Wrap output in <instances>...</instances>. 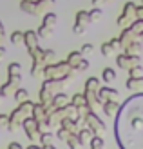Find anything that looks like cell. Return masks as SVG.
Returning <instances> with one entry per match:
<instances>
[{
    "label": "cell",
    "instance_id": "obj_1",
    "mask_svg": "<svg viewBox=\"0 0 143 149\" xmlns=\"http://www.w3.org/2000/svg\"><path fill=\"white\" fill-rule=\"evenodd\" d=\"M114 131L120 149H143V93L132 95L120 106Z\"/></svg>",
    "mask_w": 143,
    "mask_h": 149
},
{
    "label": "cell",
    "instance_id": "obj_2",
    "mask_svg": "<svg viewBox=\"0 0 143 149\" xmlns=\"http://www.w3.org/2000/svg\"><path fill=\"white\" fill-rule=\"evenodd\" d=\"M74 69L67 62H58V64H49L44 68V77L46 80H60V78H73Z\"/></svg>",
    "mask_w": 143,
    "mask_h": 149
},
{
    "label": "cell",
    "instance_id": "obj_3",
    "mask_svg": "<svg viewBox=\"0 0 143 149\" xmlns=\"http://www.w3.org/2000/svg\"><path fill=\"white\" fill-rule=\"evenodd\" d=\"M134 20H136V4H134V2H127L123 6L122 17L118 18V26L125 29V27H129Z\"/></svg>",
    "mask_w": 143,
    "mask_h": 149
},
{
    "label": "cell",
    "instance_id": "obj_4",
    "mask_svg": "<svg viewBox=\"0 0 143 149\" xmlns=\"http://www.w3.org/2000/svg\"><path fill=\"white\" fill-rule=\"evenodd\" d=\"M84 118L87 120V127L93 131V135H94V136H102L103 133H105V124H103L100 118H98V116L93 113V111H91V113H87Z\"/></svg>",
    "mask_w": 143,
    "mask_h": 149
},
{
    "label": "cell",
    "instance_id": "obj_5",
    "mask_svg": "<svg viewBox=\"0 0 143 149\" xmlns=\"http://www.w3.org/2000/svg\"><path fill=\"white\" fill-rule=\"evenodd\" d=\"M118 89L114 87H100L96 91V100L100 102V104H105V102H109V100H116L118 98Z\"/></svg>",
    "mask_w": 143,
    "mask_h": 149
},
{
    "label": "cell",
    "instance_id": "obj_6",
    "mask_svg": "<svg viewBox=\"0 0 143 149\" xmlns=\"http://www.w3.org/2000/svg\"><path fill=\"white\" fill-rule=\"evenodd\" d=\"M24 44H26L29 53L38 47V35H36V31H26L24 33Z\"/></svg>",
    "mask_w": 143,
    "mask_h": 149
},
{
    "label": "cell",
    "instance_id": "obj_7",
    "mask_svg": "<svg viewBox=\"0 0 143 149\" xmlns=\"http://www.w3.org/2000/svg\"><path fill=\"white\" fill-rule=\"evenodd\" d=\"M18 82H20V77H9V80H7L6 84L0 87V96H7V95H11V91H15V89H17Z\"/></svg>",
    "mask_w": 143,
    "mask_h": 149
},
{
    "label": "cell",
    "instance_id": "obj_8",
    "mask_svg": "<svg viewBox=\"0 0 143 149\" xmlns=\"http://www.w3.org/2000/svg\"><path fill=\"white\" fill-rule=\"evenodd\" d=\"M118 111H120V106H118L116 100H109V102L103 104V113L107 116H116Z\"/></svg>",
    "mask_w": 143,
    "mask_h": 149
},
{
    "label": "cell",
    "instance_id": "obj_9",
    "mask_svg": "<svg viewBox=\"0 0 143 149\" xmlns=\"http://www.w3.org/2000/svg\"><path fill=\"white\" fill-rule=\"evenodd\" d=\"M69 104V96H67L65 93H58V95H55L53 96V100H51V106L53 107H64V106H67Z\"/></svg>",
    "mask_w": 143,
    "mask_h": 149
},
{
    "label": "cell",
    "instance_id": "obj_10",
    "mask_svg": "<svg viewBox=\"0 0 143 149\" xmlns=\"http://www.w3.org/2000/svg\"><path fill=\"white\" fill-rule=\"evenodd\" d=\"M91 24V18H89V11H78L76 13V24L74 26H80V27H87Z\"/></svg>",
    "mask_w": 143,
    "mask_h": 149
},
{
    "label": "cell",
    "instance_id": "obj_11",
    "mask_svg": "<svg viewBox=\"0 0 143 149\" xmlns=\"http://www.w3.org/2000/svg\"><path fill=\"white\" fill-rule=\"evenodd\" d=\"M125 87L129 89V91H141V87H143V77L140 78H129L125 82Z\"/></svg>",
    "mask_w": 143,
    "mask_h": 149
},
{
    "label": "cell",
    "instance_id": "obj_12",
    "mask_svg": "<svg viewBox=\"0 0 143 149\" xmlns=\"http://www.w3.org/2000/svg\"><path fill=\"white\" fill-rule=\"evenodd\" d=\"M56 20H58V17H56L55 13H47L46 17H44V22H42V26H44V27H47L49 31H51V29L56 26Z\"/></svg>",
    "mask_w": 143,
    "mask_h": 149
},
{
    "label": "cell",
    "instance_id": "obj_13",
    "mask_svg": "<svg viewBox=\"0 0 143 149\" xmlns=\"http://www.w3.org/2000/svg\"><path fill=\"white\" fill-rule=\"evenodd\" d=\"M93 136H94L93 131L89 129V127H85V129H82V131L78 133V142H80V144H89Z\"/></svg>",
    "mask_w": 143,
    "mask_h": 149
},
{
    "label": "cell",
    "instance_id": "obj_14",
    "mask_svg": "<svg viewBox=\"0 0 143 149\" xmlns=\"http://www.w3.org/2000/svg\"><path fill=\"white\" fill-rule=\"evenodd\" d=\"M80 60H82V53H80V51H73V53L67 56V64H69L73 69L80 64Z\"/></svg>",
    "mask_w": 143,
    "mask_h": 149
},
{
    "label": "cell",
    "instance_id": "obj_15",
    "mask_svg": "<svg viewBox=\"0 0 143 149\" xmlns=\"http://www.w3.org/2000/svg\"><path fill=\"white\" fill-rule=\"evenodd\" d=\"M15 100H17L18 104H24L29 100V93H27V89H17L15 91Z\"/></svg>",
    "mask_w": 143,
    "mask_h": 149
},
{
    "label": "cell",
    "instance_id": "obj_16",
    "mask_svg": "<svg viewBox=\"0 0 143 149\" xmlns=\"http://www.w3.org/2000/svg\"><path fill=\"white\" fill-rule=\"evenodd\" d=\"M20 71H22V68H20L18 62H13V64L7 65V74L9 77H20Z\"/></svg>",
    "mask_w": 143,
    "mask_h": 149
},
{
    "label": "cell",
    "instance_id": "obj_17",
    "mask_svg": "<svg viewBox=\"0 0 143 149\" xmlns=\"http://www.w3.org/2000/svg\"><path fill=\"white\" fill-rule=\"evenodd\" d=\"M102 78L105 82H112V80H116V71L112 69V68H105L103 73H102Z\"/></svg>",
    "mask_w": 143,
    "mask_h": 149
},
{
    "label": "cell",
    "instance_id": "obj_18",
    "mask_svg": "<svg viewBox=\"0 0 143 149\" xmlns=\"http://www.w3.org/2000/svg\"><path fill=\"white\" fill-rule=\"evenodd\" d=\"M11 44H15V46L24 44V33H22V31H13L11 33Z\"/></svg>",
    "mask_w": 143,
    "mask_h": 149
},
{
    "label": "cell",
    "instance_id": "obj_19",
    "mask_svg": "<svg viewBox=\"0 0 143 149\" xmlns=\"http://www.w3.org/2000/svg\"><path fill=\"white\" fill-rule=\"evenodd\" d=\"M85 89H89V91H98L100 89V84H98V78L91 77L87 82H85Z\"/></svg>",
    "mask_w": 143,
    "mask_h": 149
},
{
    "label": "cell",
    "instance_id": "obj_20",
    "mask_svg": "<svg viewBox=\"0 0 143 149\" xmlns=\"http://www.w3.org/2000/svg\"><path fill=\"white\" fill-rule=\"evenodd\" d=\"M73 106H74V107L85 106V96H84V93H78V95L73 96Z\"/></svg>",
    "mask_w": 143,
    "mask_h": 149
},
{
    "label": "cell",
    "instance_id": "obj_21",
    "mask_svg": "<svg viewBox=\"0 0 143 149\" xmlns=\"http://www.w3.org/2000/svg\"><path fill=\"white\" fill-rule=\"evenodd\" d=\"M129 74H131V78H140V77H143V68H141V64L131 68V69H129Z\"/></svg>",
    "mask_w": 143,
    "mask_h": 149
},
{
    "label": "cell",
    "instance_id": "obj_22",
    "mask_svg": "<svg viewBox=\"0 0 143 149\" xmlns=\"http://www.w3.org/2000/svg\"><path fill=\"white\" fill-rule=\"evenodd\" d=\"M89 146H91V149H102L103 147V138L102 136H93Z\"/></svg>",
    "mask_w": 143,
    "mask_h": 149
},
{
    "label": "cell",
    "instance_id": "obj_23",
    "mask_svg": "<svg viewBox=\"0 0 143 149\" xmlns=\"http://www.w3.org/2000/svg\"><path fill=\"white\" fill-rule=\"evenodd\" d=\"M102 9H100V7H94V9H91V11H89V18H91V22H96V20H100L102 18Z\"/></svg>",
    "mask_w": 143,
    "mask_h": 149
},
{
    "label": "cell",
    "instance_id": "obj_24",
    "mask_svg": "<svg viewBox=\"0 0 143 149\" xmlns=\"http://www.w3.org/2000/svg\"><path fill=\"white\" fill-rule=\"evenodd\" d=\"M112 53H114V47H112L109 42L102 44V55H103V56H111Z\"/></svg>",
    "mask_w": 143,
    "mask_h": 149
},
{
    "label": "cell",
    "instance_id": "obj_25",
    "mask_svg": "<svg viewBox=\"0 0 143 149\" xmlns=\"http://www.w3.org/2000/svg\"><path fill=\"white\" fill-rule=\"evenodd\" d=\"M65 142L71 146V149H78V146H80V142H78V136H74L73 133H69V138H67Z\"/></svg>",
    "mask_w": 143,
    "mask_h": 149
},
{
    "label": "cell",
    "instance_id": "obj_26",
    "mask_svg": "<svg viewBox=\"0 0 143 149\" xmlns=\"http://www.w3.org/2000/svg\"><path fill=\"white\" fill-rule=\"evenodd\" d=\"M93 51H94V46H93V44H84V46L80 47V53H82V56H84V55H91Z\"/></svg>",
    "mask_w": 143,
    "mask_h": 149
},
{
    "label": "cell",
    "instance_id": "obj_27",
    "mask_svg": "<svg viewBox=\"0 0 143 149\" xmlns=\"http://www.w3.org/2000/svg\"><path fill=\"white\" fill-rule=\"evenodd\" d=\"M49 29L47 27H44V26H40L38 27V31H36V35H38V38H47V36H49Z\"/></svg>",
    "mask_w": 143,
    "mask_h": 149
},
{
    "label": "cell",
    "instance_id": "obj_28",
    "mask_svg": "<svg viewBox=\"0 0 143 149\" xmlns=\"http://www.w3.org/2000/svg\"><path fill=\"white\" fill-rule=\"evenodd\" d=\"M85 69H89V60H85V58H82L80 60V64L74 68V71H85Z\"/></svg>",
    "mask_w": 143,
    "mask_h": 149
},
{
    "label": "cell",
    "instance_id": "obj_29",
    "mask_svg": "<svg viewBox=\"0 0 143 149\" xmlns=\"http://www.w3.org/2000/svg\"><path fill=\"white\" fill-rule=\"evenodd\" d=\"M51 138H53L51 133H42V135H40V140H42L44 146H51Z\"/></svg>",
    "mask_w": 143,
    "mask_h": 149
},
{
    "label": "cell",
    "instance_id": "obj_30",
    "mask_svg": "<svg viewBox=\"0 0 143 149\" xmlns=\"http://www.w3.org/2000/svg\"><path fill=\"white\" fill-rule=\"evenodd\" d=\"M67 136H69V131H65V129L60 127V131H58V138H60V140H67Z\"/></svg>",
    "mask_w": 143,
    "mask_h": 149
},
{
    "label": "cell",
    "instance_id": "obj_31",
    "mask_svg": "<svg viewBox=\"0 0 143 149\" xmlns=\"http://www.w3.org/2000/svg\"><path fill=\"white\" fill-rule=\"evenodd\" d=\"M136 20H143V6H136Z\"/></svg>",
    "mask_w": 143,
    "mask_h": 149
},
{
    "label": "cell",
    "instance_id": "obj_32",
    "mask_svg": "<svg viewBox=\"0 0 143 149\" xmlns=\"http://www.w3.org/2000/svg\"><path fill=\"white\" fill-rule=\"evenodd\" d=\"M85 29H87V27H80V26H74V27H73V31H74V33H80V35H82V33H85Z\"/></svg>",
    "mask_w": 143,
    "mask_h": 149
},
{
    "label": "cell",
    "instance_id": "obj_33",
    "mask_svg": "<svg viewBox=\"0 0 143 149\" xmlns=\"http://www.w3.org/2000/svg\"><path fill=\"white\" fill-rule=\"evenodd\" d=\"M109 44H111V46H112V47H114V51H116V49L120 47V40H118V38H114V40H111Z\"/></svg>",
    "mask_w": 143,
    "mask_h": 149
},
{
    "label": "cell",
    "instance_id": "obj_34",
    "mask_svg": "<svg viewBox=\"0 0 143 149\" xmlns=\"http://www.w3.org/2000/svg\"><path fill=\"white\" fill-rule=\"evenodd\" d=\"M7 149H22V146L17 144V142H13V144H9V147H7Z\"/></svg>",
    "mask_w": 143,
    "mask_h": 149
},
{
    "label": "cell",
    "instance_id": "obj_35",
    "mask_svg": "<svg viewBox=\"0 0 143 149\" xmlns=\"http://www.w3.org/2000/svg\"><path fill=\"white\" fill-rule=\"evenodd\" d=\"M103 2H109V0H93V6H96V7H98V6H102Z\"/></svg>",
    "mask_w": 143,
    "mask_h": 149
},
{
    "label": "cell",
    "instance_id": "obj_36",
    "mask_svg": "<svg viewBox=\"0 0 143 149\" xmlns=\"http://www.w3.org/2000/svg\"><path fill=\"white\" fill-rule=\"evenodd\" d=\"M6 56V49L2 47V46H0V60H2V58Z\"/></svg>",
    "mask_w": 143,
    "mask_h": 149
},
{
    "label": "cell",
    "instance_id": "obj_37",
    "mask_svg": "<svg viewBox=\"0 0 143 149\" xmlns=\"http://www.w3.org/2000/svg\"><path fill=\"white\" fill-rule=\"evenodd\" d=\"M27 149H40V147H38V146H29Z\"/></svg>",
    "mask_w": 143,
    "mask_h": 149
},
{
    "label": "cell",
    "instance_id": "obj_38",
    "mask_svg": "<svg viewBox=\"0 0 143 149\" xmlns=\"http://www.w3.org/2000/svg\"><path fill=\"white\" fill-rule=\"evenodd\" d=\"M44 149H56V147H53V146H44Z\"/></svg>",
    "mask_w": 143,
    "mask_h": 149
},
{
    "label": "cell",
    "instance_id": "obj_39",
    "mask_svg": "<svg viewBox=\"0 0 143 149\" xmlns=\"http://www.w3.org/2000/svg\"><path fill=\"white\" fill-rule=\"evenodd\" d=\"M27 2H38V0H27Z\"/></svg>",
    "mask_w": 143,
    "mask_h": 149
},
{
    "label": "cell",
    "instance_id": "obj_40",
    "mask_svg": "<svg viewBox=\"0 0 143 149\" xmlns=\"http://www.w3.org/2000/svg\"><path fill=\"white\" fill-rule=\"evenodd\" d=\"M141 6H143V0H141Z\"/></svg>",
    "mask_w": 143,
    "mask_h": 149
},
{
    "label": "cell",
    "instance_id": "obj_41",
    "mask_svg": "<svg viewBox=\"0 0 143 149\" xmlns=\"http://www.w3.org/2000/svg\"><path fill=\"white\" fill-rule=\"evenodd\" d=\"M0 98H2V96H0Z\"/></svg>",
    "mask_w": 143,
    "mask_h": 149
}]
</instances>
